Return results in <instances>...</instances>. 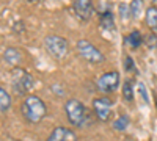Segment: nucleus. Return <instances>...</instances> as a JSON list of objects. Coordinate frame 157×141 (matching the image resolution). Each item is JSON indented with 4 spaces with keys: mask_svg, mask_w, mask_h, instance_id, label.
<instances>
[{
    "mask_svg": "<svg viewBox=\"0 0 157 141\" xmlns=\"http://www.w3.org/2000/svg\"><path fill=\"white\" fill-rule=\"evenodd\" d=\"M11 86H13V91H14L17 96H24V94H27L32 89V86H33V77L27 71H22V69L16 68L14 71H13Z\"/></svg>",
    "mask_w": 157,
    "mask_h": 141,
    "instance_id": "4",
    "label": "nucleus"
},
{
    "mask_svg": "<svg viewBox=\"0 0 157 141\" xmlns=\"http://www.w3.org/2000/svg\"><path fill=\"white\" fill-rule=\"evenodd\" d=\"M96 86H98L99 91H102V93H112V91H115V89L120 86V72H118V71L105 72L104 75H101L98 79Z\"/></svg>",
    "mask_w": 157,
    "mask_h": 141,
    "instance_id": "6",
    "label": "nucleus"
},
{
    "mask_svg": "<svg viewBox=\"0 0 157 141\" xmlns=\"http://www.w3.org/2000/svg\"><path fill=\"white\" fill-rule=\"evenodd\" d=\"M124 66H126L127 71H134V61H132V58H130V57H126V60H124Z\"/></svg>",
    "mask_w": 157,
    "mask_h": 141,
    "instance_id": "21",
    "label": "nucleus"
},
{
    "mask_svg": "<svg viewBox=\"0 0 157 141\" xmlns=\"http://www.w3.org/2000/svg\"><path fill=\"white\" fill-rule=\"evenodd\" d=\"M77 52L88 63H94V65H98V63L104 61V54L86 39H80L77 43Z\"/></svg>",
    "mask_w": 157,
    "mask_h": 141,
    "instance_id": "5",
    "label": "nucleus"
},
{
    "mask_svg": "<svg viewBox=\"0 0 157 141\" xmlns=\"http://www.w3.org/2000/svg\"><path fill=\"white\" fill-rule=\"evenodd\" d=\"M141 5H143V0H132L130 2V13H132V17H138L140 13H141Z\"/></svg>",
    "mask_w": 157,
    "mask_h": 141,
    "instance_id": "18",
    "label": "nucleus"
},
{
    "mask_svg": "<svg viewBox=\"0 0 157 141\" xmlns=\"http://www.w3.org/2000/svg\"><path fill=\"white\" fill-rule=\"evenodd\" d=\"M3 60L8 63L10 66L16 68L19 63L22 61V52L16 47H8L5 52H3Z\"/></svg>",
    "mask_w": 157,
    "mask_h": 141,
    "instance_id": "10",
    "label": "nucleus"
},
{
    "mask_svg": "<svg viewBox=\"0 0 157 141\" xmlns=\"http://www.w3.org/2000/svg\"><path fill=\"white\" fill-rule=\"evenodd\" d=\"M124 43L129 46V47H132V49H138L143 43V36L140 35L138 30H134V32H130L126 38H124Z\"/></svg>",
    "mask_w": 157,
    "mask_h": 141,
    "instance_id": "13",
    "label": "nucleus"
},
{
    "mask_svg": "<svg viewBox=\"0 0 157 141\" xmlns=\"http://www.w3.org/2000/svg\"><path fill=\"white\" fill-rule=\"evenodd\" d=\"M93 110L96 113L98 119L101 121H109L112 116V110H113V102L109 97H96L93 100Z\"/></svg>",
    "mask_w": 157,
    "mask_h": 141,
    "instance_id": "7",
    "label": "nucleus"
},
{
    "mask_svg": "<svg viewBox=\"0 0 157 141\" xmlns=\"http://www.w3.org/2000/svg\"><path fill=\"white\" fill-rule=\"evenodd\" d=\"M47 141H77V135L68 127H57L52 130Z\"/></svg>",
    "mask_w": 157,
    "mask_h": 141,
    "instance_id": "9",
    "label": "nucleus"
},
{
    "mask_svg": "<svg viewBox=\"0 0 157 141\" xmlns=\"http://www.w3.org/2000/svg\"><path fill=\"white\" fill-rule=\"evenodd\" d=\"M143 43L146 44L148 49H155L157 47V33H154V32L148 33L145 38H143Z\"/></svg>",
    "mask_w": 157,
    "mask_h": 141,
    "instance_id": "17",
    "label": "nucleus"
},
{
    "mask_svg": "<svg viewBox=\"0 0 157 141\" xmlns=\"http://www.w3.org/2000/svg\"><path fill=\"white\" fill-rule=\"evenodd\" d=\"M44 49L47 50V54L55 58V60H63L69 52V44L68 41L61 36L57 35H49L44 38Z\"/></svg>",
    "mask_w": 157,
    "mask_h": 141,
    "instance_id": "3",
    "label": "nucleus"
},
{
    "mask_svg": "<svg viewBox=\"0 0 157 141\" xmlns=\"http://www.w3.org/2000/svg\"><path fill=\"white\" fill-rule=\"evenodd\" d=\"M129 125V118L127 116H120L116 121H113V129L118 132H124Z\"/></svg>",
    "mask_w": 157,
    "mask_h": 141,
    "instance_id": "15",
    "label": "nucleus"
},
{
    "mask_svg": "<svg viewBox=\"0 0 157 141\" xmlns=\"http://www.w3.org/2000/svg\"><path fill=\"white\" fill-rule=\"evenodd\" d=\"M74 13L80 20H90L93 17L94 6L91 0H75L74 2Z\"/></svg>",
    "mask_w": 157,
    "mask_h": 141,
    "instance_id": "8",
    "label": "nucleus"
},
{
    "mask_svg": "<svg viewBox=\"0 0 157 141\" xmlns=\"http://www.w3.org/2000/svg\"><path fill=\"white\" fill-rule=\"evenodd\" d=\"M11 107V96L5 88L0 86V111H6Z\"/></svg>",
    "mask_w": 157,
    "mask_h": 141,
    "instance_id": "14",
    "label": "nucleus"
},
{
    "mask_svg": "<svg viewBox=\"0 0 157 141\" xmlns=\"http://www.w3.org/2000/svg\"><path fill=\"white\" fill-rule=\"evenodd\" d=\"M64 113L68 116V121L75 125V127H83L86 125L88 119H90V113L85 108V105L80 100L77 99H69L64 104Z\"/></svg>",
    "mask_w": 157,
    "mask_h": 141,
    "instance_id": "2",
    "label": "nucleus"
},
{
    "mask_svg": "<svg viewBox=\"0 0 157 141\" xmlns=\"http://www.w3.org/2000/svg\"><path fill=\"white\" fill-rule=\"evenodd\" d=\"M138 89H140V94H141L143 100H145L146 104H148V102H149V99H148V93H146V88H145V85H143L141 82L138 83Z\"/></svg>",
    "mask_w": 157,
    "mask_h": 141,
    "instance_id": "20",
    "label": "nucleus"
},
{
    "mask_svg": "<svg viewBox=\"0 0 157 141\" xmlns=\"http://www.w3.org/2000/svg\"><path fill=\"white\" fill-rule=\"evenodd\" d=\"M21 111H22L24 119L27 122L38 124V122H41L46 118L47 107H46L44 100L41 97H38V96H27L25 100L22 102Z\"/></svg>",
    "mask_w": 157,
    "mask_h": 141,
    "instance_id": "1",
    "label": "nucleus"
},
{
    "mask_svg": "<svg viewBox=\"0 0 157 141\" xmlns=\"http://www.w3.org/2000/svg\"><path fill=\"white\" fill-rule=\"evenodd\" d=\"M155 104H157V99H155Z\"/></svg>",
    "mask_w": 157,
    "mask_h": 141,
    "instance_id": "23",
    "label": "nucleus"
},
{
    "mask_svg": "<svg viewBox=\"0 0 157 141\" xmlns=\"http://www.w3.org/2000/svg\"><path fill=\"white\" fill-rule=\"evenodd\" d=\"M120 16H121V19H130V16H132V13H130V6L129 5H126V3H121L120 5Z\"/></svg>",
    "mask_w": 157,
    "mask_h": 141,
    "instance_id": "19",
    "label": "nucleus"
},
{
    "mask_svg": "<svg viewBox=\"0 0 157 141\" xmlns=\"http://www.w3.org/2000/svg\"><path fill=\"white\" fill-rule=\"evenodd\" d=\"M123 97L130 102V100H134V89H132V82L130 80H126L124 82V86H123Z\"/></svg>",
    "mask_w": 157,
    "mask_h": 141,
    "instance_id": "16",
    "label": "nucleus"
},
{
    "mask_svg": "<svg viewBox=\"0 0 157 141\" xmlns=\"http://www.w3.org/2000/svg\"><path fill=\"white\" fill-rule=\"evenodd\" d=\"M99 24H101V27L104 30H107V32H113L115 30V19H113V14H112L109 9H105L101 14Z\"/></svg>",
    "mask_w": 157,
    "mask_h": 141,
    "instance_id": "12",
    "label": "nucleus"
},
{
    "mask_svg": "<svg viewBox=\"0 0 157 141\" xmlns=\"http://www.w3.org/2000/svg\"><path fill=\"white\" fill-rule=\"evenodd\" d=\"M27 2H38V0H27Z\"/></svg>",
    "mask_w": 157,
    "mask_h": 141,
    "instance_id": "22",
    "label": "nucleus"
},
{
    "mask_svg": "<svg viewBox=\"0 0 157 141\" xmlns=\"http://www.w3.org/2000/svg\"><path fill=\"white\" fill-rule=\"evenodd\" d=\"M145 19H146V25L149 27V30L157 33V6H149L146 9Z\"/></svg>",
    "mask_w": 157,
    "mask_h": 141,
    "instance_id": "11",
    "label": "nucleus"
}]
</instances>
